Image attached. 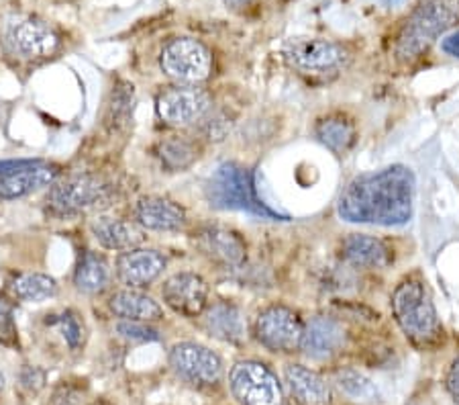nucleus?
Segmentation results:
<instances>
[{
	"instance_id": "1",
	"label": "nucleus",
	"mask_w": 459,
	"mask_h": 405,
	"mask_svg": "<svg viewBox=\"0 0 459 405\" xmlns=\"http://www.w3.org/2000/svg\"><path fill=\"white\" fill-rule=\"evenodd\" d=\"M414 190L411 168L392 164L355 176L339 197L337 213L347 224L403 227L412 219Z\"/></svg>"
},
{
	"instance_id": "31",
	"label": "nucleus",
	"mask_w": 459,
	"mask_h": 405,
	"mask_svg": "<svg viewBox=\"0 0 459 405\" xmlns=\"http://www.w3.org/2000/svg\"><path fill=\"white\" fill-rule=\"evenodd\" d=\"M117 334L125 338V340L135 342V344H150V342H158L160 334L158 330H153L152 326H147L145 321H133V320H121L117 323Z\"/></svg>"
},
{
	"instance_id": "5",
	"label": "nucleus",
	"mask_w": 459,
	"mask_h": 405,
	"mask_svg": "<svg viewBox=\"0 0 459 405\" xmlns=\"http://www.w3.org/2000/svg\"><path fill=\"white\" fill-rule=\"evenodd\" d=\"M160 68L178 84L196 86L211 76L212 56L203 41L178 37L161 49Z\"/></svg>"
},
{
	"instance_id": "40",
	"label": "nucleus",
	"mask_w": 459,
	"mask_h": 405,
	"mask_svg": "<svg viewBox=\"0 0 459 405\" xmlns=\"http://www.w3.org/2000/svg\"><path fill=\"white\" fill-rule=\"evenodd\" d=\"M3 389H4V377L3 373H0V393H3Z\"/></svg>"
},
{
	"instance_id": "26",
	"label": "nucleus",
	"mask_w": 459,
	"mask_h": 405,
	"mask_svg": "<svg viewBox=\"0 0 459 405\" xmlns=\"http://www.w3.org/2000/svg\"><path fill=\"white\" fill-rule=\"evenodd\" d=\"M315 134L318 137V142L337 154L347 152L355 142L353 123L343 119V117L339 115H333V117H327V119L318 121Z\"/></svg>"
},
{
	"instance_id": "18",
	"label": "nucleus",
	"mask_w": 459,
	"mask_h": 405,
	"mask_svg": "<svg viewBox=\"0 0 459 405\" xmlns=\"http://www.w3.org/2000/svg\"><path fill=\"white\" fill-rule=\"evenodd\" d=\"M204 328L209 334L227 344H243L247 336V323L241 307L229 301H217L204 309Z\"/></svg>"
},
{
	"instance_id": "13",
	"label": "nucleus",
	"mask_w": 459,
	"mask_h": 405,
	"mask_svg": "<svg viewBox=\"0 0 459 405\" xmlns=\"http://www.w3.org/2000/svg\"><path fill=\"white\" fill-rule=\"evenodd\" d=\"M161 297L172 312L184 318H196L209 305V285L196 272H178L161 286Z\"/></svg>"
},
{
	"instance_id": "12",
	"label": "nucleus",
	"mask_w": 459,
	"mask_h": 405,
	"mask_svg": "<svg viewBox=\"0 0 459 405\" xmlns=\"http://www.w3.org/2000/svg\"><path fill=\"white\" fill-rule=\"evenodd\" d=\"M6 46L23 60H41L57 49V35L48 23L33 17L13 19L6 25Z\"/></svg>"
},
{
	"instance_id": "25",
	"label": "nucleus",
	"mask_w": 459,
	"mask_h": 405,
	"mask_svg": "<svg viewBox=\"0 0 459 405\" xmlns=\"http://www.w3.org/2000/svg\"><path fill=\"white\" fill-rule=\"evenodd\" d=\"M13 293L27 304H43L57 295V281L43 272H25L13 281Z\"/></svg>"
},
{
	"instance_id": "38",
	"label": "nucleus",
	"mask_w": 459,
	"mask_h": 405,
	"mask_svg": "<svg viewBox=\"0 0 459 405\" xmlns=\"http://www.w3.org/2000/svg\"><path fill=\"white\" fill-rule=\"evenodd\" d=\"M227 6H231V9H243V6L251 4V0H223Z\"/></svg>"
},
{
	"instance_id": "11",
	"label": "nucleus",
	"mask_w": 459,
	"mask_h": 405,
	"mask_svg": "<svg viewBox=\"0 0 459 405\" xmlns=\"http://www.w3.org/2000/svg\"><path fill=\"white\" fill-rule=\"evenodd\" d=\"M169 365L174 371L195 385H217L223 377V363L217 352L196 342H180L169 350Z\"/></svg>"
},
{
	"instance_id": "20",
	"label": "nucleus",
	"mask_w": 459,
	"mask_h": 405,
	"mask_svg": "<svg viewBox=\"0 0 459 405\" xmlns=\"http://www.w3.org/2000/svg\"><path fill=\"white\" fill-rule=\"evenodd\" d=\"M59 171L49 164H37L25 171L0 176V198L3 201H14V198L27 197L43 187H49L57 179Z\"/></svg>"
},
{
	"instance_id": "6",
	"label": "nucleus",
	"mask_w": 459,
	"mask_h": 405,
	"mask_svg": "<svg viewBox=\"0 0 459 405\" xmlns=\"http://www.w3.org/2000/svg\"><path fill=\"white\" fill-rule=\"evenodd\" d=\"M235 400L241 405H286L284 389L276 373L257 360H241L229 377Z\"/></svg>"
},
{
	"instance_id": "2",
	"label": "nucleus",
	"mask_w": 459,
	"mask_h": 405,
	"mask_svg": "<svg viewBox=\"0 0 459 405\" xmlns=\"http://www.w3.org/2000/svg\"><path fill=\"white\" fill-rule=\"evenodd\" d=\"M204 197L214 209L243 211L262 219H288L262 201L254 172L237 162H223L217 166L204 184Z\"/></svg>"
},
{
	"instance_id": "30",
	"label": "nucleus",
	"mask_w": 459,
	"mask_h": 405,
	"mask_svg": "<svg viewBox=\"0 0 459 405\" xmlns=\"http://www.w3.org/2000/svg\"><path fill=\"white\" fill-rule=\"evenodd\" d=\"M54 323L70 350H78L84 344V321L80 320V315L74 309H65L59 318L54 320Z\"/></svg>"
},
{
	"instance_id": "23",
	"label": "nucleus",
	"mask_w": 459,
	"mask_h": 405,
	"mask_svg": "<svg viewBox=\"0 0 459 405\" xmlns=\"http://www.w3.org/2000/svg\"><path fill=\"white\" fill-rule=\"evenodd\" d=\"M110 312L121 320L133 321H160L164 320V309L150 295L142 291L125 289L115 293L108 301Z\"/></svg>"
},
{
	"instance_id": "27",
	"label": "nucleus",
	"mask_w": 459,
	"mask_h": 405,
	"mask_svg": "<svg viewBox=\"0 0 459 405\" xmlns=\"http://www.w3.org/2000/svg\"><path fill=\"white\" fill-rule=\"evenodd\" d=\"M158 154L161 158V164L169 168V171H184V168L195 164V160L198 158L196 144L182 136L164 139L158 147Z\"/></svg>"
},
{
	"instance_id": "8",
	"label": "nucleus",
	"mask_w": 459,
	"mask_h": 405,
	"mask_svg": "<svg viewBox=\"0 0 459 405\" xmlns=\"http://www.w3.org/2000/svg\"><path fill=\"white\" fill-rule=\"evenodd\" d=\"M302 323L300 315L284 305H270L257 313L254 334L257 342L272 352H294L300 348Z\"/></svg>"
},
{
	"instance_id": "10",
	"label": "nucleus",
	"mask_w": 459,
	"mask_h": 405,
	"mask_svg": "<svg viewBox=\"0 0 459 405\" xmlns=\"http://www.w3.org/2000/svg\"><path fill=\"white\" fill-rule=\"evenodd\" d=\"M212 107L211 94L204 88L178 84L160 92L158 115L172 128H188L203 121Z\"/></svg>"
},
{
	"instance_id": "14",
	"label": "nucleus",
	"mask_w": 459,
	"mask_h": 405,
	"mask_svg": "<svg viewBox=\"0 0 459 405\" xmlns=\"http://www.w3.org/2000/svg\"><path fill=\"white\" fill-rule=\"evenodd\" d=\"M345 346V330L329 315H315L302 331L300 350L313 360H329Z\"/></svg>"
},
{
	"instance_id": "22",
	"label": "nucleus",
	"mask_w": 459,
	"mask_h": 405,
	"mask_svg": "<svg viewBox=\"0 0 459 405\" xmlns=\"http://www.w3.org/2000/svg\"><path fill=\"white\" fill-rule=\"evenodd\" d=\"M286 383L290 387L294 400L300 405H329L331 387L321 374L310 371L308 366L290 365L286 366Z\"/></svg>"
},
{
	"instance_id": "15",
	"label": "nucleus",
	"mask_w": 459,
	"mask_h": 405,
	"mask_svg": "<svg viewBox=\"0 0 459 405\" xmlns=\"http://www.w3.org/2000/svg\"><path fill=\"white\" fill-rule=\"evenodd\" d=\"M166 269V258L158 250L133 248L118 256L117 275L127 286L152 285Z\"/></svg>"
},
{
	"instance_id": "32",
	"label": "nucleus",
	"mask_w": 459,
	"mask_h": 405,
	"mask_svg": "<svg viewBox=\"0 0 459 405\" xmlns=\"http://www.w3.org/2000/svg\"><path fill=\"white\" fill-rule=\"evenodd\" d=\"M0 344L19 348V330L14 321V305L9 299L0 297Z\"/></svg>"
},
{
	"instance_id": "29",
	"label": "nucleus",
	"mask_w": 459,
	"mask_h": 405,
	"mask_svg": "<svg viewBox=\"0 0 459 405\" xmlns=\"http://www.w3.org/2000/svg\"><path fill=\"white\" fill-rule=\"evenodd\" d=\"M337 387L342 389L350 400L358 403H376L380 400V393L372 381L364 373L355 371V368H343L337 373Z\"/></svg>"
},
{
	"instance_id": "16",
	"label": "nucleus",
	"mask_w": 459,
	"mask_h": 405,
	"mask_svg": "<svg viewBox=\"0 0 459 405\" xmlns=\"http://www.w3.org/2000/svg\"><path fill=\"white\" fill-rule=\"evenodd\" d=\"M137 224L152 232H180L186 225V211L166 197H142L135 205Z\"/></svg>"
},
{
	"instance_id": "36",
	"label": "nucleus",
	"mask_w": 459,
	"mask_h": 405,
	"mask_svg": "<svg viewBox=\"0 0 459 405\" xmlns=\"http://www.w3.org/2000/svg\"><path fill=\"white\" fill-rule=\"evenodd\" d=\"M446 387L451 395V400L459 405V357L449 366L447 377H446Z\"/></svg>"
},
{
	"instance_id": "39",
	"label": "nucleus",
	"mask_w": 459,
	"mask_h": 405,
	"mask_svg": "<svg viewBox=\"0 0 459 405\" xmlns=\"http://www.w3.org/2000/svg\"><path fill=\"white\" fill-rule=\"evenodd\" d=\"M382 3L386 6H398V4H403L404 0H382Z\"/></svg>"
},
{
	"instance_id": "35",
	"label": "nucleus",
	"mask_w": 459,
	"mask_h": 405,
	"mask_svg": "<svg viewBox=\"0 0 459 405\" xmlns=\"http://www.w3.org/2000/svg\"><path fill=\"white\" fill-rule=\"evenodd\" d=\"M41 164V160H33V158H21V160H0V176L25 171V168H31Z\"/></svg>"
},
{
	"instance_id": "24",
	"label": "nucleus",
	"mask_w": 459,
	"mask_h": 405,
	"mask_svg": "<svg viewBox=\"0 0 459 405\" xmlns=\"http://www.w3.org/2000/svg\"><path fill=\"white\" fill-rule=\"evenodd\" d=\"M110 283V267L107 258L99 252H84L80 256L74 272V285L78 291L96 295L102 293Z\"/></svg>"
},
{
	"instance_id": "3",
	"label": "nucleus",
	"mask_w": 459,
	"mask_h": 405,
	"mask_svg": "<svg viewBox=\"0 0 459 405\" xmlns=\"http://www.w3.org/2000/svg\"><path fill=\"white\" fill-rule=\"evenodd\" d=\"M459 21V0H420L396 40V57L412 62Z\"/></svg>"
},
{
	"instance_id": "37",
	"label": "nucleus",
	"mask_w": 459,
	"mask_h": 405,
	"mask_svg": "<svg viewBox=\"0 0 459 405\" xmlns=\"http://www.w3.org/2000/svg\"><path fill=\"white\" fill-rule=\"evenodd\" d=\"M441 49L446 51V54L451 56V57H459V31L451 33L447 37H443Z\"/></svg>"
},
{
	"instance_id": "34",
	"label": "nucleus",
	"mask_w": 459,
	"mask_h": 405,
	"mask_svg": "<svg viewBox=\"0 0 459 405\" xmlns=\"http://www.w3.org/2000/svg\"><path fill=\"white\" fill-rule=\"evenodd\" d=\"M82 400V389L74 387L72 383H62L51 397V405H78Z\"/></svg>"
},
{
	"instance_id": "17",
	"label": "nucleus",
	"mask_w": 459,
	"mask_h": 405,
	"mask_svg": "<svg viewBox=\"0 0 459 405\" xmlns=\"http://www.w3.org/2000/svg\"><path fill=\"white\" fill-rule=\"evenodd\" d=\"M198 246L206 256L225 264V267H239L246 262L247 256V246L241 240V235L221 225H209L201 230Z\"/></svg>"
},
{
	"instance_id": "9",
	"label": "nucleus",
	"mask_w": 459,
	"mask_h": 405,
	"mask_svg": "<svg viewBox=\"0 0 459 405\" xmlns=\"http://www.w3.org/2000/svg\"><path fill=\"white\" fill-rule=\"evenodd\" d=\"M108 184L94 174H78L56 184L48 195V205L59 216H76V213L99 207L108 198Z\"/></svg>"
},
{
	"instance_id": "21",
	"label": "nucleus",
	"mask_w": 459,
	"mask_h": 405,
	"mask_svg": "<svg viewBox=\"0 0 459 405\" xmlns=\"http://www.w3.org/2000/svg\"><path fill=\"white\" fill-rule=\"evenodd\" d=\"M91 230L102 248L117 250V252H127V250L137 248L145 238L143 232L131 221L107 216L96 217L91 224Z\"/></svg>"
},
{
	"instance_id": "19",
	"label": "nucleus",
	"mask_w": 459,
	"mask_h": 405,
	"mask_svg": "<svg viewBox=\"0 0 459 405\" xmlns=\"http://www.w3.org/2000/svg\"><path fill=\"white\" fill-rule=\"evenodd\" d=\"M343 260L355 269H386L392 254L380 238L366 233H351L342 242Z\"/></svg>"
},
{
	"instance_id": "33",
	"label": "nucleus",
	"mask_w": 459,
	"mask_h": 405,
	"mask_svg": "<svg viewBox=\"0 0 459 405\" xmlns=\"http://www.w3.org/2000/svg\"><path fill=\"white\" fill-rule=\"evenodd\" d=\"M46 379H48L46 371L39 366H33V365H25L19 373L21 387L27 389L29 393H39L41 389L46 387Z\"/></svg>"
},
{
	"instance_id": "4",
	"label": "nucleus",
	"mask_w": 459,
	"mask_h": 405,
	"mask_svg": "<svg viewBox=\"0 0 459 405\" xmlns=\"http://www.w3.org/2000/svg\"><path fill=\"white\" fill-rule=\"evenodd\" d=\"M392 312L404 336L414 344L429 346L443 334L431 293L420 278H406L396 286L392 295Z\"/></svg>"
},
{
	"instance_id": "28",
	"label": "nucleus",
	"mask_w": 459,
	"mask_h": 405,
	"mask_svg": "<svg viewBox=\"0 0 459 405\" xmlns=\"http://www.w3.org/2000/svg\"><path fill=\"white\" fill-rule=\"evenodd\" d=\"M133 102H135V88L129 83H118L110 92L105 123L110 129H121L129 121L133 113Z\"/></svg>"
},
{
	"instance_id": "7",
	"label": "nucleus",
	"mask_w": 459,
	"mask_h": 405,
	"mask_svg": "<svg viewBox=\"0 0 459 405\" xmlns=\"http://www.w3.org/2000/svg\"><path fill=\"white\" fill-rule=\"evenodd\" d=\"M286 62L307 76H329L343 70L350 62V51L342 43L327 40H296L284 49Z\"/></svg>"
}]
</instances>
